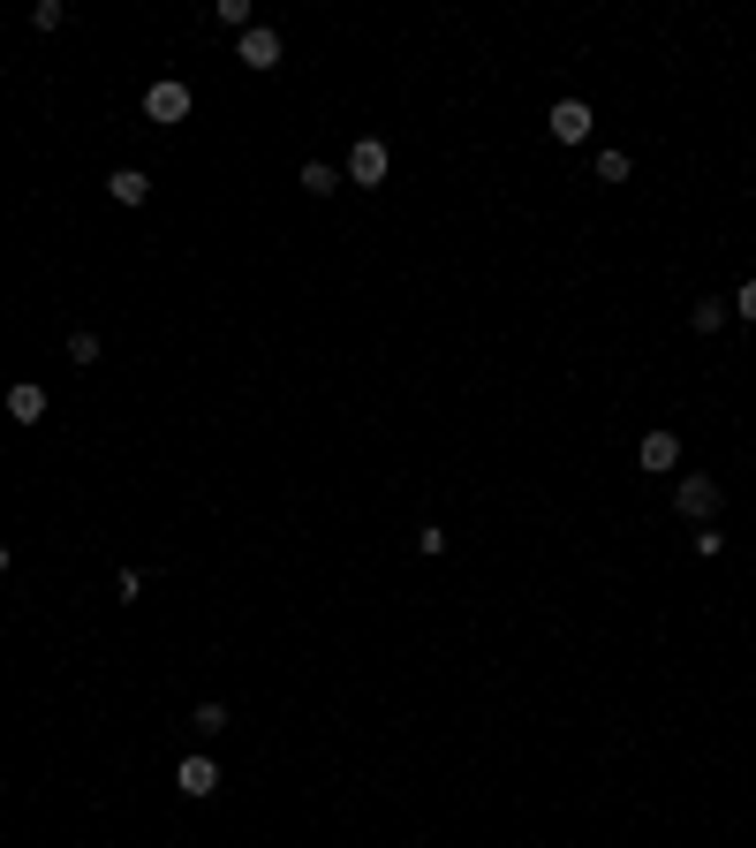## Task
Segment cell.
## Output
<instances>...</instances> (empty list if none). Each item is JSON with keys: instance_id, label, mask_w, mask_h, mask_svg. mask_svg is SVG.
Instances as JSON below:
<instances>
[{"instance_id": "obj_9", "label": "cell", "mask_w": 756, "mask_h": 848, "mask_svg": "<svg viewBox=\"0 0 756 848\" xmlns=\"http://www.w3.org/2000/svg\"><path fill=\"white\" fill-rule=\"evenodd\" d=\"M107 197H114V205H145V197H151V174L145 168H114V174H107Z\"/></svg>"}, {"instance_id": "obj_3", "label": "cell", "mask_w": 756, "mask_h": 848, "mask_svg": "<svg viewBox=\"0 0 756 848\" xmlns=\"http://www.w3.org/2000/svg\"><path fill=\"white\" fill-rule=\"evenodd\" d=\"M281 53H288V46H281V30H273V23H250V30L235 38V61H243V69H258V76H265V69H281Z\"/></svg>"}, {"instance_id": "obj_4", "label": "cell", "mask_w": 756, "mask_h": 848, "mask_svg": "<svg viewBox=\"0 0 756 848\" xmlns=\"http://www.w3.org/2000/svg\"><path fill=\"white\" fill-rule=\"evenodd\" d=\"M145 122H159V130H174V122H189V84H174V76H159L145 91Z\"/></svg>"}, {"instance_id": "obj_2", "label": "cell", "mask_w": 756, "mask_h": 848, "mask_svg": "<svg viewBox=\"0 0 756 848\" xmlns=\"http://www.w3.org/2000/svg\"><path fill=\"white\" fill-rule=\"evenodd\" d=\"M386 174H394V152H386L379 137H356V145H348V168H340V182H363V189H379Z\"/></svg>"}, {"instance_id": "obj_15", "label": "cell", "mask_w": 756, "mask_h": 848, "mask_svg": "<svg viewBox=\"0 0 756 848\" xmlns=\"http://www.w3.org/2000/svg\"><path fill=\"white\" fill-rule=\"evenodd\" d=\"M30 23H38V30H61V23H69V8H61V0H38V8H30Z\"/></svg>"}, {"instance_id": "obj_6", "label": "cell", "mask_w": 756, "mask_h": 848, "mask_svg": "<svg viewBox=\"0 0 756 848\" xmlns=\"http://www.w3.org/2000/svg\"><path fill=\"white\" fill-rule=\"evenodd\" d=\"M591 130H598L591 99H560V107H553V137H560V145H583Z\"/></svg>"}, {"instance_id": "obj_17", "label": "cell", "mask_w": 756, "mask_h": 848, "mask_svg": "<svg viewBox=\"0 0 756 848\" xmlns=\"http://www.w3.org/2000/svg\"><path fill=\"white\" fill-rule=\"evenodd\" d=\"M727 311H742V319H749V327H756V281H742V288L727 296Z\"/></svg>"}, {"instance_id": "obj_16", "label": "cell", "mask_w": 756, "mask_h": 848, "mask_svg": "<svg viewBox=\"0 0 756 848\" xmlns=\"http://www.w3.org/2000/svg\"><path fill=\"white\" fill-rule=\"evenodd\" d=\"M417 553H424V561H439V553H447V530H439V523H424V530H417Z\"/></svg>"}, {"instance_id": "obj_14", "label": "cell", "mask_w": 756, "mask_h": 848, "mask_svg": "<svg viewBox=\"0 0 756 848\" xmlns=\"http://www.w3.org/2000/svg\"><path fill=\"white\" fill-rule=\"evenodd\" d=\"M99 348H107L99 334H69V364H99Z\"/></svg>"}, {"instance_id": "obj_13", "label": "cell", "mask_w": 756, "mask_h": 848, "mask_svg": "<svg viewBox=\"0 0 756 848\" xmlns=\"http://www.w3.org/2000/svg\"><path fill=\"white\" fill-rule=\"evenodd\" d=\"M220 727H227V704L205 697V704H197V735H220Z\"/></svg>"}, {"instance_id": "obj_8", "label": "cell", "mask_w": 756, "mask_h": 848, "mask_svg": "<svg viewBox=\"0 0 756 848\" xmlns=\"http://www.w3.org/2000/svg\"><path fill=\"white\" fill-rule=\"evenodd\" d=\"M8 417H15V425H38V417H46V386L15 379V386H8Z\"/></svg>"}, {"instance_id": "obj_1", "label": "cell", "mask_w": 756, "mask_h": 848, "mask_svg": "<svg viewBox=\"0 0 756 848\" xmlns=\"http://www.w3.org/2000/svg\"><path fill=\"white\" fill-rule=\"evenodd\" d=\"M673 508H681L689 523H696V530H704V523H719V508H727V493H719L711 478H696V470H689V478L673 486Z\"/></svg>"}, {"instance_id": "obj_7", "label": "cell", "mask_w": 756, "mask_h": 848, "mask_svg": "<svg viewBox=\"0 0 756 848\" xmlns=\"http://www.w3.org/2000/svg\"><path fill=\"white\" fill-rule=\"evenodd\" d=\"M635 463L666 478V470H681V440H673V432H643V447H635Z\"/></svg>"}, {"instance_id": "obj_12", "label": "cell", "mask_w": 756, "mask_h": 848, "mask_svg": "<svg viewBox=\"0 0 756 848\" xmlns=\"http://www.w3.org/2000/svg\"><path fill=\"white\" fill-rule=\"evenodd\" d=\"M719 553H727V530L704 523V530H696V561H719Z\"/></svg>"}, {"instance_id": "obj_11", "label": "cell", "mask_w": 756, "mask_h": 848, "mask_svg": "<svg viewBox=\"0 0 756 848\" xmlns=\"http://www.w3.org/2000/svg\"><path fill=\"white\" fill-rule=\"evenodd\" d=\"M689 327H696V334H719V327H727V296H704V304L689 311Z\"/></svg>"}, {"instance_id": "obj_19", "label": "cell", "mask_w": 756, "mask_h": 848, "mask_svg": "<svg viewBox=\"0 0 756 848\" xmlns=\"http://www.w3.org/2000/svg\"><path fill=\"white\" fill-rule=\"evenodd\" d=\"M598 182H628V152H598Z\"/></svg>"}, {"instance_id": "obj_20", "label": "cell", "mask_w": 756, "mask_h": 848, "mask_svg": "<svg viewBox=\"0 0 756 848\" xmlns=\"http://www.w3.org/2000/svg\"><path fill=\"white\" fill-rule=\"evenodd\" d=\"M8 561H15V553H8V538H0V576H8Z\"/></svg>"}, {"instance_id": "obj_5", "label": "cell", "mask_w": 756, "mask_h": 848, "mask_svg": "<svg viewBox=\"0 0 756 848\" xmlns=\"http://www.w3.org/2000/svg\"><path fill=\"white\" fill-rule=\"evenodd\" d=\"M174 788H182V796H197V803H205V796H220V765H212V758H205V750H189V758H182V765H174Z\"/></svg>"}, {"instance_id": "obj_18", "label": "cell", "mask_w": 756, "mask_h": 848, "mask_svg": "<svg viewBox=\"0 0 756 848\" xmlns=\"http://www.w3.org/2000/svg\"><path fill=\"white\" fill-rule=\"evenodd\" d=\"M220 23H235V30H250L258 15H250V0H220Z\"/></svg>"}, {"instance_id": "obj_10", "label": "cell", "mask_w": 756, "mask_h": 848, "mask_svg": "<svg viewBox=\"0 0 756 848\" xmlns=\"http://www.w3.org/2000/svg\"><path fill=\"white\" fill-rule=\"evenodd\" d=\"M296 182L310 189V197H333V189H340V168H325V160H302Z\"/></svg>"}]
</instances>
